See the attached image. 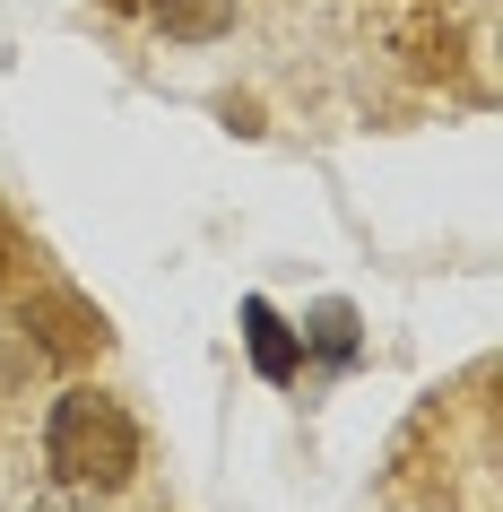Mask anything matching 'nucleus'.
<instances>
[{
    "instance_id": "f257e3e1",
    "label": "nucleus",
    "mask_w": 503,
    "mask_h": 512,
    "mask_svg": "<svg viewBox=\"0 0 503 512\" xmlns=\"http://www.w3.org/2000/svg\"><path fill=\"white\" fill-rule=\"evenodd\" d=\"M44 469L70 495H122L139 478V417L96 382H70L44 408Z\"/></svg>"
},
{
    "instance_id": "f03ea898",
    "label": "nucleus",
    "mask_w": 503,
    "mask_h": 512,
    "mask_svg": "<svg viewBox=\"0 0 503 512\" xmlns=\"http://www.w3.org/2000/svg\"><path fill=\"white\" fill-rule=\"evenodd\" d=\"M18 330H35L27 348H35V356H53V365H87V356H105V313H96V304H79L70 287H44V296H27Z\"/></svg>"
},
{
    "instance_id": "7ed1b4c3",
    "label": "nucleus",
    "mask_w": 503,
    "mask_h": 512,
    "mask_svg": "<svg viewBox=\"0 0 503 512\" xmlns=\"http://www.w3.org/2000/svg\"><path fill=\"white\" fill-rule=\"evenodd\" d=\"M243 348H252V374H261V382H295V374H304V339L278 322V304H269V296H243Z\"/></svg>"
},
{
    "instance_id": "20e7f679",
    "label": "nucleus",
    "mask_w": 503,
    "mask_h": 512,
    "mask_svg": "<svg viewBox=\"0 0 503 512\" xmlns=\"http://www.w3.org/2000/svg\"><path fill=\"white\" fill-rule=\"evenodd\" d=\"M148 27L183 35V44H209V35L235 27V0H157V9H148Z\"/></svg>"
},
{
    "instance_id": "39448f33",
    "label": "nucleus",
    "mask_w": 503,
    "mask_h": 512,
    "mask_svg": "<svg viewBox=\"0 0 503 512\" xmlns=\"http://www.w3.org/2000/svg\"><path fill=\"white\" fill-rule=\"evenodd\" d=\"M347 348H356V313H347V304H321V356L339 365Z\"/></svg>"
},
{
    "instance_id": "423d86ee",
    "label": "nucleus",
    "mask_w": 503,
    "mask_h": 512,
    "mask_svg": "<svg viewBox=\"0 0 503 512\" xmlns=\"http://www.w3.org/2000/svg\"><path fill=\"white\" fill-rule=\"evenodd\" d=\"M18 270H27V243H18V226H0V296L18 287Z\"/></svg>"
},
{
    "instance_id": "0eeeda50",
    "label": "nucleus",
    "mask_w": 503,
    "mask_h": 512,
    "mask_svg": "<svg viewBox=\"0 0 503 512\" xmlns=\"http://www.w3.org/2000/svg\"><path fill=\"white\" fill-rule=\"evenodd\" d=\"M105 9H122V18H148V9H157V0H105Z\"/></svg>"
}]
</instances>
